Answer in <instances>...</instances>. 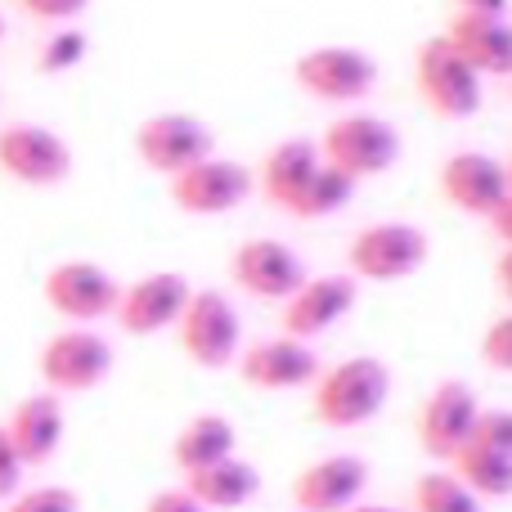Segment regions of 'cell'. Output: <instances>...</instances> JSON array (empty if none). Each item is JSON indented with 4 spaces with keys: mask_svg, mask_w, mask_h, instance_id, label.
<instances>
[{
    "mask_svg": "<svg viewBox=\"0 0 512 512\" xmlns=\"http://www.w3.org/2000/svg\"><path fill=\"white\" fill-rule=\"evenodd\" d=\"M18 9L32 18H41V23H54V27H68L77 23L81 14L90 9V0H18Z\"/></svg>",
    "mask_w": 512,
    "mask_h": 512,
    "instance_id": "31",
    "label": "cell"
},
{
    "mask_svg": "<svg viewBox=\"0 0 512 512\" xmlns=\"http://www.w3.org/2000/svg\"><path fill=\"white\" fill-rule=\"evenodd\" d=\"M355 180L351 176H342V171H333V167H319L315 176H310V185L297 194V203L288 207V216L292 221H328V216H337L342 207H351V198H355Z\"/></svg>",
    "mask_w": 512,
    "mask_h": 512,
    "instance_id": "25",
    "label": "cell"
},
{
    "mask_svg": "<svg viewBox=\"0 0 512 512\" xmlns=\"http://www.w3.org/2000/svg\"><path fill=\"white\" fill-rule=\"evenodd\" d=\"M319 167H324L319 144L315 140H301V135H297V140H279L261 162H256L252 185H256V194H261L270 207L288 212Z\"/></svg>",
    "mask_w": 512,
    "mask_h": 512,
    "instance_id": "20",
    "label": "cell"
},
{
    "mask_svg": "<svg viewBox=\"0 0 512 512\" xmlns=\"http://www.w3.org/2000/svg\"><path fill=\"white\" fill-rule=\"evenodd\" d=\"M481 364L495 373H512V310L499 319H490L486 333H481V346H477Z\"/></svg>",
    "mask_w": 512,
    "mask_h": 512,
    "instance_id": "29",
    "label": "cell"
},
{
    "mask_svg": "<svg viewBox=\"0 0 512 512\" xmlns=\"http://www.w3.org/2000/svg\"><path fill=\"white\" fill-rule=\"evenodd\" d=\"M0 512H81V499L72 486H36V490H18L14 499H5Z\"/></svg>",
    "mask_w": 512,
    "mask_h": 512,
    "instance_id": "28",
    "label": "cell"
},
{
    "mask_svg": "<svg viewBox=\"0 0 512 512\" xmlns=\"http://www.w3.org/2000/svg\"><path fill=\"white\" fill-rule=\"evenodd\" d=\"M292 81L319 104H360L378 86V59L360 45H315L292 59Z\"/></svg>",
    "mask_w": 512,
    "mask_h": 512,
    "instance_id": "7",
    "label": "cell"
},
{
    "mask_svg": "<svg viewBox=\"0 0 512 512\" xmlns=\"http://www.w3.org/2000/svg\"><path fill=\"white\" fill-rule=\"evenodd\" d=\"M360 301V283L351 274H315L306 279L279 310V328L283 337H297V342H315L328 328H337Z\"/></svg>",
    "mask_w": 512,
    "mask_h": 512,
    "instance_id": "16",
    "label": "cell"
},
{
    "mask_svg": "<svg viewBox=\"0 0 512 512\" xmlns=\"http://www.w3.org/2000/svg\"><path fill=\"white\" fill-rule=\"evenodd\" d=\"M369 490V463L360 454H324L292 477L288 495L297 512H346Z\"/></svg>",
    "mask_w": 512,
    "mask_h": 512,
    "instance_id": "18",
    "label": "cell"
},
{
    "mask_svg": "<svg viewBox=\"0 0 512 512\" xmlns=\"http://www.w3.org/2000/svg\"><path fill=\"white\" fill-rule=\"evenodd\" d=\"M504 171H508V194H512V153L504 158Z\"/></svg>",
    "mask_w": 512,
    "mask_h": 512,
    "instance_id": "38",
    "label": "cell"
},
{
    "mask_svg": "<svg viewBox=\"0 0 512 512\" xmlns=\"http://www.w3.org/2000/svg\"><path fill=\"white\" fill-rule=\"evenodd\" d=\"M477 418H481V400L477 391L468 387L463 378H445L427 391L423 409L414 418V436H418V450L436 463H450L463 445L472 441L477 432Z\"/></svg>",
    "mask_w": 512,
    "mask_h": 512,
    "instance_id": "11",
    "label": "cell"
},
{
    "mask_svg": "<svg viewBox=\"0 0 512 512\" xmlns=\"http://www.w3.org/2000/svg\"><path fill=\"white\" fill-rule=\"evenodd\" d=\"M436 189L441 198L463 216H477V221H490L495 207L508 198V171L504 158H490L481 149H459L441 162L436 171Z\"/></svg>",
    "mask_w": 512,
    "mask_h": 512,
    "instance_id": "14",
    "label": "cell"
},
{
    "mask_svg": "<svg viewBox=\"0 0 512 512\" xmlns=\"http://www.w3.org/2000/svg\"><path fill=\"white\" fill-rule=\"evenodd\" d=\"M409 512H486V504H481L450 468H432V472H423V477H414Z\"/></svg>",
    "mask_w": 512,
    "mask_h": 512,
    "instance_id": "26",
    "label": "cell"
},
{
    "mask_svg": "<svg viewBox=\"0 0 512 512\" xmlns=\"http://www.w3.org/2000/svg\"><path fill=\"white\" fill-rule=\"evenodd\" d=\"M167 194H171V207H176L180 216L212 221V216L239 212V207L256 194V185H252V167L230 162V158H216V153H212V158H203L198 167L171 176L167 180Z\"/></svg>",
    "mask_w": 512,
    "mask_h": 512,
    "instance_id": "10",
    "label": "cell"
},
{
    "mask_svg": "<svg viewBox=\"0 0 512 512\" xmlns=\"http://www.w3.org/2000/svg\"><path fill=\"white\" fill-rule=\"evenodd\" d=\"M450 45L477 68V77H512V23L486 14H454L445 23Z\"/></svg>",
    "mask_w": 512,
    "mask_h": 512,
    "instance_id": "21",
    "label": "cell"
},
{
    "mask_svg": "<svg viewBox=\"0 0 512 512\" xmlns=\"http://www.w3.org/2000/svg\"><path fill=\"white\" fill-rule=\"evenodd\" d=\"M472 441L486 445V450H495V454H504V459H512V409L481 405V418H477V432H472Z\"/></svg>",
    "mask_w": 512,
    "mask_h": 512,
    "instance_id": "30",
    "label": "cell"
},
{
    "mask_svg": "<svg viewBox=\"0 0 512 512\" xmlns=\"http://www.w3.org/2000/svg\"><path fill=\"white\" fill-rule=\"evenodd\" d=\"M319 158L324 167L351 176L355 185L373 176H387L400 158V131L378 113H342L319 135Z\"/></svg>",
    "mask_w": 512,
    "mask_h": 512,
    "instance_id": "4",
    "label": "cell"
},
{
    "mask_svg": "<svg viewBox=\"0 0 512 512\" xmlns=\"http://www.w3.org/2000/svg\"><path fill=\"white\" fill-rule=\"evenodd\" d=\"M427 265V234L409 221L360 225L346 243V274L355 283H405Z\"/></svg>",
    "mask_w": 512,
    "mask_h": 512,
    "instance_id": "5",
    "label": "cell"
},
{
    "mask_svg": "<svg viewBox=\"0 0 512 512\" xmlns=\"http://www.w3.org/2000/svg\"><path fill=\"white\" fill-rule=\"evenodd\" d=\"M508 99H512V77H508Z\"/></svg>",
    "mask_w": 512,
    "mask_h": 512,
    "instance_id": "40",
    "label": "cell"
},
{
    "mask_svg": "<svg viewBox=\"0 0 512 512\" xmlns=\"http://www.w3.org/2000/svg\"><path fill=\"white\" fill-rule=\"evenodd\" d=\"M144 512H207V508L198 504L185 486H176V490H158V495H149Z\"/></svg>",
    "mask_w": 512,
    "mask_h": 512,
    "instance_id": "33",
    "label": "cell"
},
{
    "mask_svg": "<svg viewBox=\"0 0 512 512\" xmlns=\"http://www.w3.org/2000/svg\"><path fill=\"white\" fill-rule=\"evenodd\" d=\"M234 369H239L248 391L283 396V391H310L324 364L310 351V342H297V337L279 333V337H261V342H243Z\"/></svg>",
    "mask_w": 512,
    "mask_h": 512,
    "instance_id": "13",
    "label": "cell"
},
{
    "mask_svg": "<svg viewBox=\"0 0 512 512\" xmlns=\"http://www.w3.org/2000/svg\"><path fill=\"white\" fill-rule=\"evenodd\" d=\"M180 355L198 369H230L243 351V319L221 288H194L176 319Z\"/></svg>",
    "mask_w": 512,
    "mask_h": 512,
    "instance_id": "3",
    "label": "cell"
},
{
    "mask_svg": "<svg viewBox=\"0 0 512 512\" xmlns=\"http://www.w3.org/2000/svg\"><path fill=\"white\" fill-rule=\"evenodd\" d=\"M86 50H90V41H86V32H81V27H72V23L68 27H54V32L36 45V72H41V77H63V72L81 68Z\"/></svg>",
    "mask_w": 512,
    "mask_h": 512,
    "instance_id": "27",
    "label": "cell"
},
{
    "mask_svg": "<svg viewBox=\"0 0 512 512\" xmlns=\"http://www.w3.org/2000/svg\"><path fill=\"white\" fill-rule=\"evenodd\" d=\"M0 427H5L9 445L18 450L23 468H41L63 445V427H68V418H63V396H54V391H32V396H23L9 409Z\"/></svg>",
    "mask_w": 512,
    "mask_h": 512,
    "instance_id": "19",
    "label": "cell"
},
{
    "mask_svg": "<svg viewBox=\"0 0 512 512\" xmlns=\"http://www.w3.org/2000/svg\"><path fill=\"white\" fill-rule=\"evenodd\" d=\"M234 454H239V432L225 414H194L171 441V463L185 477L198 468H212L221 459H234Z\"/></svg>",
    "mask_w": 512,
    "mask_h": 512,
    "instance_id": "23",
    "label": "cell"
},
{
    "mask_svg": "<svg viewBox=\"0 0 512 512\" xmlns=\"http://www.w3.org/2000/svg\"><path fill=\"white\" fill-rule=\"evenodd\" d=\"M36 373H41L45 391H54V396H81V391H95L108 382V373H113V346L95 328L68 324L41 342Z\"/></svg>",
    "mask_w": 512,
    "mask_h": 512,
    "instance_id": "6",
    "label": "cell"
},
{
    "mask_svg": "<svg viewBox=\"0 0 512 512\" xmlns=\"http://www.w3.org/2000/svg\"><path fill=\"white\" fill-rule=\"evenodd\" d=\"M346 512H409V508H396V504H364V499H360V504H351Z\"/></svg>",
    "mask_w": 512,
    "mask_h": 512,
    "instance_id": "37",
    "label": "cell"
},
{
    "mask_svg": "<svg viewBox=\"0 0 512 512\" xmlns=\"http://www.w3.org/2000/svg\"><path fill=\"white\" fill-rule=\"evenodd\" d=\"M41 297H45V306H50L59 319H68L72 328H95L99 319H108L117 310L122 283H117L113 270H104L99 261L72 256V261H59L45 270Z\"/></svg>",
    "mask_w": 512,
    "mask_h": 512,
    "instance_id": "8",
    "label": "cell"
},
{
    "mask_svg": "<svg viewBox=\"0 0 512 512\" xmlns=\"http://www.w3.org/2000/svg\"><path fill=\"white\" fill-rule=\"evenodd\" d=\"M391 400V369L378 355H346V360L319 369L310 387V409L328 432H355L373 423Z\"/></svg>",
    "mask_w": 512,
    "mask_h": 512,
    "instance_id": "1",
    "label": "cell"
},
{
    "mask_svg": "<svg viewBox=\"0 0 512 512\" xmlns=\"http://www.w3.org/2000/svg\"><path fill=\"white\" fill-rule=\"evenodd\" d=\"M0 176L23 189H54L72 176V149L41 122L0 126Z\"/></svg>",
    "mask_w": 512,
    "mask_h": 512,
    "instance_id": "9",
    "label": "cell"
},
{
    "mask_svg": "<svg viewBox=\"0 0 512 512\" xmlns=\"http://www.w3.org/2000/svg\"><path fill=\"white\" fill-rule=\"evenodd\" d=\"M216 153V135L194 113H153L135 126V158L153 176L171 180Z\"/></svg>",
    "mask_w": 512,
    "mask_h": 512,
    "instance_id": "12",
    "label": "cell"
},
{
    "mask_svg": "<svg viewBox=\"0 0 512 512\" xmlns=\"http://www.w3.org/2000/svg\"><path fill=\"white\" fill-rule=\"evenodd\" d=\"M495 283H499V292L512 301V248H504L495 256Z\"/></svg>",
    "mask_w": 512,
    "mask_h": 512,
    "instance_id": "36",
    "label": "cell"
},
{
    "mask_svg": "<svg viewBox=\"0 0 512 512\" xmlns=\"http://www.w3.org/2000/svg\"><path fill=\"white\" fill-rule=\"evenodd\" d=\"M0 41H5V14H0Z\"/></svg>",
    "mask_w": 512,
    "mask_h": 512,
    "instance_id": "39",
    "label": "cell"
},
{
    "mask_svg": "<svg viewBox=\"0 0 512 512\" xmlns=\"http://www.w3.org/2000/svg\"><path fill=\"white\" fill-rule=\"evenodd\" d=\"M445 468L481 499V504H499V499H512V459L486 450V445L468 441L459 454H454Z\"/></svg>",
    "mask_w": 512,
    "mask_h": 512,
    "instance_id": "24",
    "label": "cell"
},
{
    "mask_svg": "<svg viewBox=\"0 0 512 512\" xmlns=\"http://www.w3.org/2000/svg\"><path fill=\"white\" fill-rule=\"evenodd\" d=\"M23 459H18V450L9 445V436H5V427H0V504L5 499H14L18 490H23Z\"/></svg>",
    "mask_w": 512,
    "mask_h": 512,
    "instance_id": "32",
    "label": "cell"
},
{
    "mask_svg": "<svg viewBox=\"0 0 512 512\" xmlns=\"http://www.w3.org/2000/svg\"><path fill=\"white\" fill-rule=\"evenodd\" d=\"M230 279L252 301H288L310 279L306 261L279 239H248L230 252Z\"/></svg>",
    "mask_w": 512,
    "mask_h": 512,
    "instance_id": "15",
    "label": "cell"
},
{
    "mask_svg": "<svg viewBox=\"0 0 512 512\" xmlns=\"http://www.w3.org/2000/svg\"><path fill=\"white\" fill-rule=\"evenodd\" d=\"M189 279L180 270H153L140 274L135 283H126L122 297H117V328L126 337H158L162 328H176L180 310L189 301Z\"/></svg>",
    "mask_w": 512,
    "mask_h": 512,
    "instance_id": "17",
    "label": "cell"
},
{
    "mask_svg": "<svg viewBox=\"0 0 512 512\" xmlns=\"http://www.w3.org/2000/svg\"><path fill=\"white\" fill-rule=\"evenodd\" d=\"M185 490L198 499L207 512H234L248 508L256 495H261V472L252 468L248 459H221L212 468H198L185 477Z\"/></svg>",
    "mask_w": 512,
    "mask_h": 512,
    "instance_id": "22",
    "label": "cell"
},
{
    "mask_svg": "<svg viewBox=\"0 0 512 512\" xmlns=\"http://www.w3.org/2000/svg\"><path fill=\"white\" fill-rule=\"evenodd\" d=\"M486 225H490V234L499 239V248H512V194L495 207V216H490Z\"/></svg>",
    "mask_w": 512,
    "mask_h": 512,
    "instance_id": "34",
    "label": "cell"
},
{
    "mask_svg": "<svg viewBox=\"0 0 512 512\" xmlns=\"http://www.w3.org/2000/svg\"><path fill=\"white\" fill-rule=\"evenodd\" d=\"M414 86H418V99L427 104V113L441 117V122H468V117L481 113V99H486L481 95L486 81L454 50L445 32L427 36L414 50Z\"/></svg>",
    "mask_w": 512,
    "mask_h": 512,
    "instance_id": "2",
    "label": "cell"
},
{
    "mask_svg": "<svg viewBox=\"0 0 512 512\" xmlns=\"http://www.w3.org/2000/svg\"><path fill=\"white\" fill-rule=\"evenodd\" d=\"M454 14H486V18H508V0H454Z\"/></svg>",
    "mask_w": 512,
    "mask_h": 512,
    "instance_id": "35",
    "label": "cell"
}]
</instances>
